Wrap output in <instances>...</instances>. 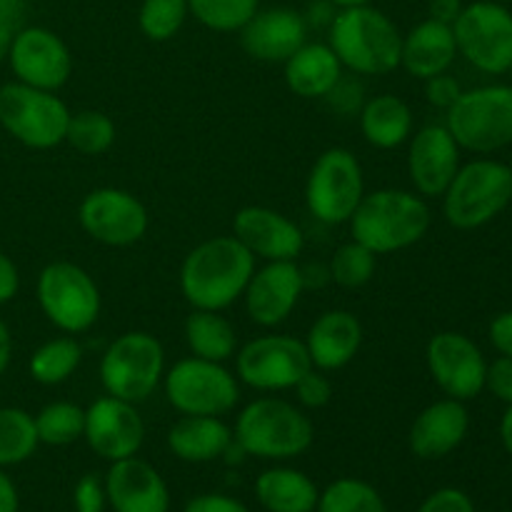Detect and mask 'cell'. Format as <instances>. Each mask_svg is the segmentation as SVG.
<instances>
[{
  "mask_svg": "<svg viewBox=\"0 0 512 512\" xmlns=\"http://www.w3.org/2000/svg\"><path fill=\"white\" fill-rule=\"evenodd\" d=\"M68 120L70 108L53 90H40L18 80L0 88V125L25 148H58L65 143Z\"/></svg>",
  "mask_w": 512,
  "mask_h": 512,
  "instance_id": "cell-11",
  "label": "cell"
},
{
  "mask_svg": "<svg viewBox=\"0 0 512 512\" xmlns=\"http://www.w3.org/2000/svg\"><path fill=\"white\" fill-rule=\"evenodd\" d=\"M428 10L433 20L453 25L455 18L460 15V10H463V3H460V0H430Z\"/></svg>",
  "mask_w": 512,
  "mask_h": 512,
  "instance_id": "cell-49",
  "label": "cell"
},
{
  "mask_svg": "<svg viewBox=\"0 0 512 512\" xmlns=\"http://www.w3.org/2000/svg\"><path fill=\"white\" fill-rule=\"evenodd\" d=\"M485 388L503 403L512 405V358L500 355L485 370Z\"/></svg>",
  "mask_w": 512,
  "mask_h": 512,
  "instance_id": "cell-44",
  "label": "cell"
},
{
  "mask_svg": "<svg viewBox=\"0 0 512 512\" xmlns=\"http://www.w3.org/2000/svg\"><path fill=\"white\" fill-rule=\"evenodd\" d=\"M358 123L365 143L378 150L400 148L408 143L415 128L410 105L393 93L373 95L365 100L358 113Z\"/></svg>",
  "mask_w": 512,
  "mask_h": 512,
  "instance_id": "cell-28",
  "label": "cell"
},
{
  "mask_svg": "<svg viewBox=\"0 0 512 512\" xmlns=\"http://www.w3.org/2000/svg\"><path fill=\"white\" fill-rule=\"evenodd\" d=\"M375 270H378V255L353 238L338 245L328 263L330 280L345 290L365 288L373 280Z\"/></svg>",
  "mask_w": 512,
  "mask_h": 512,
  "instance_id": "cell-36",
  "label": "cell"
},
{
  "mask_svg": "<svg viewBox=\"0 0 512 512\" xmlns=\"http://www.w3.org/2000/svg\"><path fill=\"white\" fill-rule=\"evenodd\" d=\"M18 505V490H15L13 480L0 468V512H18Z\"/></svg>",
  "mask_w": 512,
  "mask_h": 512,
  "instance_id": "cell-50",
  "label": "cell"
},
{
  "mask_svg": "<svg viewBox=\"0 0 512 512\" xmlns=\"http://www.w3.org/2000/svg\"><path fill=\"white\" fill-rule=\"evenodd\" d=\"M365 193L363 165L353 150L328 148L315 158L305 180V208L318 223L343 225Z\"/></svg>",
  "mask_w": 512,
  "mask_h": 512,
  "instance_id": "cell-10",
  "label": "cell"
},
{
  "mask_svg": "<svg viewBox=\"0 0 512 512\" xmlns=\"http://www.w3.org/2000/svg\"><path fill=\"white\" fill-rule=\"evenodd\" d=\"M188 15V0H143L138 10V28L153 43H165L180 33Z\"/></svg>",
  "mask_w": 512,
  "mask_h": 512,
  "instance_id": "cell-38",
  "label": "cell"
},
{
  "mask_svg": "<svg viewBox=\"0 0 512 512\" xmlns=\"http://www.w3.org/2000/svg\"><path fill=\"white\" fill-rule=\"evenodd\" d=\"M428 200L400 188H378L363 195L348 220L350 238L375 255L400 253L413 248L430 230Z\"/></svg>",
  "mask_w": 512,
  "mask_h": 512,
  "instance_id": "cell-2",
  "label": "cell"
},
{
  "mask_svg": "<svg viewBox=\"0 0 512 512\" xmlns=\"http://www.w3.org/2000/svg\"><path fill=\"white\" fill-rule=\"evenodd\" d=\"M35 420L23 408H0V468L20 465L38 450Z\"/></svg>",
  "mask_w": 512,
  "mask_h": 512,
  "instance_id": "cell-32",
  "label": "cell"
},
{
  "mask_svg": "<svg viewBox=\"0 0 512 512\" xmlns=\"http://www.w3.org/2000/svg\"><path fill=\"white\" fill-rule=\"evenodd\" d=\"M308 43V23L303 13L293 8L258 10L240 28V45L260 63L283 65L300 45Z\"/></svg>",
  "mask_w": 512,
  "mask_h": 512,
  "instance_id": "cell-22",
  "label": "cell"
},
{
  "mask_svg": "<svg viewBox=\"0 0 512 512\" xmlns=\"http://www.w3.org/2000/svg\"><path fill=\"white\" fill-rule=\"evenodd\" d=\"M25 0H0V25L13 30L23 15Z\"/></svg>",
  "mask_w": 512,
  "mask_h": 512,
  "instance_id": "cell-51",
  "label": "cell"
},
{
  "mask_svg": "<svg viewBox=\"0 0 512 512\" xmlns=\"http://www.w3.org/2000/svg\"><path fill=\"white\" fill-rule=\"evenodd\" d=\"M500 440H503L505 450L512 455V405H508L503 420H500Z\"/></svg>",
  "mask_w": 512,
  "mask_h": 512,
  "instance_id": "cell-53",
  "label": "cell"
},
{
  "mask_svg": "<svg viewBox=\"0 0 512 512\" xmlns=\"http://www.w3.org/2000/svg\"><path fill=\"white\" fill-rule=\"evenodd\" d=\"M233 360L235 378L265 395L293 390L295 383L313 368L303 340L280 333L248 340L240 345Z\"/></svg>",
  "mask_w": 512,
  "mask_h": 512,
  "instance_id": "cell-12",
  "label": "cell"
},
{
  "mask_svg": "<svg viewBox=\"0 0 512 512\" xmlns=\"http://www.w3.org/2000/svg\"><path fill=\"white\" fill-rule=\"evenodd\" d=\"M510 70H512V68H510Z\"/></svg>",
  "mask_w": 512,
  "mask_h": 512,
  "instance_id": "cell-58",
  "label": "cell"
},
{
  "mask_svg": "<svg viewBox=\"0 0 512 512\" xmlns=\"http://www.w3.org/2000/svg\"><path fill=\"white\" fill-rule=\"evenodd\" d=\"M83 440L108 463L133 458L145 443L143 415L128 400L103 395L85 408Z\"/></svg>",
  "mask_w": 512,
  "mask_h": 512,
  "instance_id": "cell-17",
  "label": "cell"
},
{
  "mask_svg": "<svg viewBox=\"0 0 512 512\" xmlns=\"http://www.w3.org/2000/svg\"><path fill=\"white\" fill-rule=\"evenodd\" d=\"M255 498L268 512H315L320 490L303 470L268 468L255 480Z\"/></svg>",
  "mask_w": 512,
  "mask_h": 512,
  "instance_id": "cell-29",
  "label": "cell"
},
{
  "mask_svg": "<svg viewBox=\"0 0 512 512\" xmlns=\"http://www.w3.org/2000/svg\"><path fill=\"white\" fill-rule=\"evenodd\" d=\"M78 223L83 233L105 248H130L148 233V208L123 188H95L80 200Z\"/></svg>",
  "mask_w": 512,
  "mask_h": 512,
  "instance_id": "cell-14",
  "label": "cell"
},
{
  "mask_svg": "<svg viewBox=\"0 0 512 512\" xmlns=\"http://www.w3.org/2000/svg\"><path fill=\"white\" fill-rule=\"evenodd\" d=\"M190 15L215 33H240L260 10V0H188Z\"/></svg>",
  "mask_w": 512,
  "mask_h": 512,
  "instance_id": "cell-37",
  "label": "cell"
},
{
  "mask_svg": "<svg viewBox=\"0 0 512 512\" xmlns=\"http://www.w3.org/2000/svg\"><path fill=\"white\" fill-rule=\"evenodd\" d=\"M183 335L190 355L213 363H228L240 348L235 325L218 310L193 308V313L185 318Z\"/></svg>",
  "mask_w": 512,
  "mask_h": 512,
  "instance_id": "cell-30",
  "label": "cell"
},
{
  "mask_svg": "<svg viewBox=\"0 0 512 512\" xmlns=\"http://www.w3.org/2000/svg\"><path fill=\"white\" fill-rule=\"evenodd\" d=\"M328 45L353 75H390L400 68L403 33L383 10L368 3L335 13Z\"/></svg>",
  "mask_w": 512,
  "mask_h": 512,
  "instance_id": "cell-4",
  "label": "cell"
},
{
  "mask_svg": "<svg viewBox=\"0 0 512 512\" xmlns=\"http://www.w3.org/2000/svg\"><path fill=\"white\" fill-rule=\"evenodd\" d=\"M335 13H338V10H335L333 3H328V0H318V3H310L308 13H303V18L305 23H308V28L310 25H318V28L320 25H325V28H330Z\"/></svg>",
  "mask_w": 512,
  "mask_h": 512,
  "instance_id": "cell-48",
  "label": "cell"
},
{
  "mask_svg": "<svg viewBox=\"0 0 512 512\" xmlns=\"http://www.w3.org/2000/svg\"><path fill=\"white\" fill-rule=\"evenodd\" d=\"M253 273V255L233 235H215L185 255L180 268V293L190 308L223 313L243 300L245 285Z\"/></svg>",
  "mask_w": 512,
  "mask_h": 512,
  "instance_id": "cell-1",
  "label": "cell"
},
{
  "mask_svg": "<svg viewBox=\"0 0 512 512\" xmlns=\"http://www.w3.org/2000/svg\"><path fill=\"white\" fill-rule=\"evenodd\" d=\"M233 440L250 458L280 463L308 453L315 440V425L300 405L275 395H263L240 410Z\"/></svg>",
  "mask_w": 512,
  "mask_h": 512,
  "instance_id": "cell-3",
  "label": "cell"
},
{
  "mask_svg": "<svg viewBox=\"0 0 512 512\" xmlns=\"http://www.w3.org/2000/svg\"><path fill=\"white\" fill-rule=\"evenodd\" d=\"M165 370L163 343L145 330H128L105 348L98 373L105 395L138 405L163 385Z\"/></svg>",
  "mask_w": 512,
  "mask_h": 512,
  "instance_id": "cell-5",
  "label": "cell"
},
{
  "mask_svg": "<svg viewBox=\"0 0 512 512\" xmlns=\"http://www.w3.org/2000/svg\"><path fill=\"white\" fill-rule=\"evenodd\" d=\"M10 355H13V338H10V330L5 325V320L0 318V375L10 365Z\"/></svg>",
  "mask_w": 512,
  "mask_h": 512,
  "instance_id": "cell-52",
  "label": "cell"
},
{
  "mask_svg": "<svg viewBox=\"0 0 512 512\" xmlns=\"http://www.w3.org/2000/svg\"><path fill=\"white\" fill-rule=\"evenodd\" d=\"M103 480L108 505L115 512H170L168 483L138 455L110 463Z\"/></svg>",
  "mask_w": 512,
  "mask_h": 512,
  "instance_id": "cell-21",
  "label": "cell"
},
{
  "mask_svg": "<svg viewBox=\"0 0 512 512\" xmlns=\"http://www.w3.org/2000/svg\"><path fill=\"white\" fill-rule=\"evenodd\" d=\"M328 3H333L338 10H343V8H358V5H368L370 0H328Z\"/></svg>",
  "mask_w": 512,
  "mask_h": 512,
  "instance_id": "cell-55",
  "label": "cell"
},
{
  "mask_svg": "<svg viewBox=\"0 0 512 512\" xmlns=\"http://www.w3.org/2000/svg\"><path fill=\"white\" fill-rule=\"evenodd\" d=\"M418 512H475V505L463 490L440 488L423 500Z\"/></svg>",
  "mask_w": 512,
  "mask_h": 512,
  "instance_id": "cell-42",
  "label": "cell"
},
{
  "mask_svg": "<svg viewBox=\"0 0 512 512\" xmlns=\"http://www.w3.org/2000/svg\"><path fill=\"white\" fill-rule=\"evenodd\" d=\"M512 168L478 158L460 165L443 198V215L453 228L475 230L498 218L510 205Z\"/></svg>",
  "mask_w": 512,
  "mask_h": 512,
  "instance_id": "cell-6",
  "label": "cell"
},
{
  "mask_svg": "<svg viewBox=\"0 0 512 512\" xmlns=\"http://www.w3.org/2000/svg\"><path fill=\"white\" fill-rule=\"evenodd\" d=\"M363 323L350 310H325L313 320L303 338L313 368L323 373L343 370L363 348Z\"/></svg>",
  "mask_w": 512,
  "mask_h": 512,
  "instance_id": "cell-24",
  "label": "cell"
},
{
  "mask_svg": "<svg viewBox=\"0 0 512 512\" xmlns=\"http://www.w3.org/2000/svg\"><path fill=\"white\" fill-rule=\"evenodd\" d=\"M458 55L488 75H503L512 68V13L495 0L463 5L453 23Z\"/></svg>",
  "mask_w": 512,
  "mask_h": 512,
  "instance_id": "cell-13",
  "label": "cell"
},
{
  "mask_svg": "<svg viewBox=\"0 0 512 512\" xmlns=\"http://www.w3.org/2000/svg\"><path fill=\"white\" fill-rule=\"evenodd\" d=\"M13 33H15V30H10V28H5V25H0V63H3V60L8 58L10 43H13Z\"/></svg>",
  "mask_w": 512,
  "mask_h": 512,
  "instance_id": "cell-54",
  "label": "cell"
},
{
  "mask_svg": "<svg viewBox=\"0 0 512 512\" xmlns=\"http://www.w3.org/2000/svg\"><path fill=\"white\" fill-rule=\"evenodd\" d=\"M510 203H512V180H510Z\"/></svg>",
  "mask_w": 512,
  "mask_h": 512,
  "instance_id": "cell-57",
  "label": "cell"
},
{
  "mask_svg": "<svg viewBox=\"0 0 512 512\" xmlns=\"http://www.w3.org/2000/svg\"><path fill=\"white\" fill-rule=\"evenodd\" d=\"M83 363V345L75 335H60L48 340L30 355V378L40 385H63Z\"/></svg>",
  "mask_w": 512,
  "mask_h": 512,
  "instance_id": "cell-31",
  "label": "cell"
},
{
  "mask_svg": "<svg viewBox=\"0 0 512 512\" xmlns=\"http://www.w3.org/2000/svg\"><path fill=\"white\" fill-rule=\"evenodd\" d=\"M425 363H428L430 378L445 393V398L468 400L478 398L485 390V355L468 335L435 333L425 348Z\"/></svg>",
  "mask_w": 512,
  "mask_h": 512,
  "instance_id": "cell-15",
  "label": "cell"
},
{
  "mask_svg": "<svg viewBox=\"0 0 512 512\" xmlns=\"http://www.w3.org/2000/svg\"><path fill=\"white\" fill-rule=\"evenodd\" d=\"M360 75H340L338 83L330 88V93L325 95V103H328V108L333 110V113L343 115V118H350V115H358L360 108H363V103L368 98H365V90H363V83H360Z\"/></svg>",
  "mask_w": 512,
  "mask_h": 512,
  "instance_id": "cell-39",
  "label": "cell"
},
{
  "mask_svg": "<svg viewBox=\"0 0 512 512\" xmlns=\"http://www.w3.org/2000/svg\"><path fill=\"white\" fill-rule=\"evenodd\" d=\"M20 288V273L18 265L0 250V305L10 303L18 295Z\"/></svg>",
  "mask_w": 512,
  "mask_h": 512,
  "instance_id": "cell-47",
  "label": "cell"
},
{
  "mask_svg": "<svg viewBox=\"0 0 512 512\" xmlns=\"http://www.w3.org/2000/svg\"><path fill=\"white\" fill-rule=\"evenodd\" d=\"M8 60L18 83L40 90L58 93L73 75V55L65 40L40 25L15 30Z\"/></svg>",
  "mask_w": 512,
  "mask_h": 512,
  "instance_id": "cell-16",
  "label": "cell"
},
{
  "mask_svg": "<svg viewBox=\"0 0 512 512\" xmlns=\"http://www.w3.org/2000/svg\"><path fill=\"white\" fill-rule=\"evenodd\" d=\"M445 128L460 145L490 155L512 143V85H483L463 90L453 108L445 110Z\"/></svg>",
  "mask_w": 512,
  "mask_h": 512,
  "instance_id": "cell-7",
  "label": "cell"
},
{
  "mask_svg": "<svg viewBox=\"0 0 512 512\" xmlns=\"http://www.w3.org/2000/svg\"><path fill=\"white\" fill-rule=\"evenodd\" d=\"M490 343L505 358H512V310L500 313L498 318L490 323Z\"/></svg>",
  "mask_w": 512,
  "mask_h": 512,
  "instance_id": "cell-46",
  "label": "cell"
},
{
  "mask_svg": "<svg viewBox=\"0 0 512 512\" xmlns=\"http://www.w3.org/2000/svg\"><path fill=\"white\" fill-rule=\"evenodd\" d=\"M315 512H388L383 495L358 478H338L320 490Z\"/></svg>",
  "mask_w": 512,
  "mask_h": 512,
  "instance_id": "cell-35",
  "label": "cell"
},
{
  "mask_svg": "<svg viewBox=\"0 0 512 512\" xmlns=\"http://www.w3.org/2000/svg\"><path fill=\"white\" fill-rule=\"evenodd\" d=\"M495 3H512V0H495Z\"/></svg>",
  "mask_w": 512,
  "mask_h": 512,
  "instance_id": "cell-56",
  "label": "cell"
},
{
  "mask_svg": "<svg viewBox=\"0 0 512 512\" xmlns=\"http://www.w3.org/2000/svg\"><path fill=\"white\" fill-rule=\"evenodd\" d=\"M455 58H458V45H455L453 25L425 18L403 35L400 68L410 78L425 83L428 78L448 73Z\"/></svg>",
  "mask_w": 512,
  "mask_h": 512,
  "instance_id": "cell-25",
  "label": "cell"
},
{
  "mask_svg": "<svg viewBox=\"0 0 512 512\" xmlns=\"http://www.w3.org/2000/svg\"><path fill=\"white\" fill-rule=\"evenodd\" d=\"M115 128L113 118L105 115L103 110H78L70 113L68 130H65V143L80 155H105L115 145Z\"/></svg>",
  "mask_w": 512,
  "mask_h": 512,
  "instance_id": "cell-33",
  "label": "cell"
},
{
  "mask_svg": "<svg viewBox=\"0 0 512 512\" xmlns=\"http://www.w3.org/2000/svg\"><path fill=\"white\" fill-rule=\"evenodd\" d=\"M233 445V428L215 415H180L168 430V448L183 463H213Z\"/></svg>",
  "mask_w": 512,
  "mask_h": 512,
  "instance_id": "cell-26",
  "label": "cell"
},
{
  "mask_svg": "<svg viewBox=\"0 0 512 512\" xmlns=\"http://www.w3.org/2000/svg\"><path fill=\"white\" fill-rule=\"evenodd\" d=\"M305 293L303 270L298 260H278L255 268L245 285V313L258 328H278L298 308Z\"/></svg>",
  "mask_w": 512,
  "mask_h": 512,
  "instance_id": "cell-18",
  "label": "cell"
},
{
  "mask_svg": "<svg viewBox=\"0 0 512 512\" xmlns=\"http://www.w3.org/2000/svg\"><path fill=\"white\" fill-rule=\"evenodd\" d=\"M183 512H250L248 505H243L240 500L230 498L223 493H205L198 498L188 500Z\"/></svg>",
  "mask_w": 512,
  "mask_h": 512,
  "instance_id": "cell-45",
  "label": "cell"
},
{
  "mask_svg": "<svg viewBox=\"0 0 512 512\" xmlns=\"http://www.w3.org/2000/svg\"><path fill=\"white\" fill-rule=\"evenodd\" d=\"M460 145L445 125H425L408 140V175L415 193L440 198L460 168Z\"/></svg>",
  "mask_w": 512,
  "mask_h": 512,
  "instance_id": "cell-20",
  "label": "cell"
},
{
  "mask_svg": "<svg viewBox=\"0 0 512 512\" xmlns=\"http://www.w3.org/2000/svg\"><path fill=\"white\" fill-rule=\"evenodd\" d=\"M343 73V63L328 43L300 45L283 63L285 85L303 100H323Z\"/></svg>",
  "mask_w": 512,
  "mask_h": 512,
  "instance_id": "cell-27",
  "label": "cell"
},
{
  "mask_svg": "<svg viewBox=\"0 0 512 512\" xmlns=\"http://www.w3.org/2000/svg\"><path fill=\"white\" fill-rule=\"evenodd\" d=\"M108 505V495H105V480L98 475L88 473L75 483L73 488V508L75 512H103Z\"/></svg>",
  "mask_w": 512,
  "mask_h": 512,
  "instance_id": "cell-41",
  "label": "cell"
},
{
  "mask_svg": "<svg viewBox=\"0 0 512 512\" xmlns=\"http://www.w3.org/2000/svg\"><path fill=\"white\" fill-rule=\"evenodd\" d=\"M33 420L40 443L65 448V445H73L75 440L83 438L85 408L70 403V400H55V403L40 408L38 415H33Z\"/></svg>",
  "mask_w": 512,
  "mask_h": 512,
  "instance_id": "cell-34",
  "label": "cell"
},
{
  "mask_svg": "<svg viewBox=\"0 0 512 512\" xmlns=\"http://www.w3.org/2000/svg\"><path fill=\"white\" fill-rule=\"evenodd\" d=\"M38 305L50 325L65 335H83L100 318V290L93 275L70 260L48 263L35 285Z\"/></svg>",
  "mask_w": 512,
  "mask_h": 512,
  "instance_id": "cell-8",
  "label": "cell"
},
{
  "mask_svg": "<svg viewBox=\"0 0 512 512\" xmlns=\"http://www.w3.org/2000/svg\"><path fill=\"white\" fill-rule=\"evenodd\" d=\"M293 393L303 410H320L333 400V383H330L328 373H323V370L318 368H310L308 373L295 383Z\"/></svg>",
  "mask_w": 512,
  "mask_h": 512,
  "instance_id": "cell-40",
  "label": "cell"
},
{
  "mask_svg": "<svg viewBox=\"0 0 512 512\" xmlns=\"http://www.w3.org/2000/svg\"><path fill=\"white\" fill-rule=\"evenodd\" d=\"M460 93H463V88H460L458 80L448 73L425 80V98H428V103L433 105V108H453V103L460 98Z\"/></svg>",
  "mask_w": 512,
  "mask_h": 512,
  "instance_id": "cell-43",
  "label": "cell"
},
{
  "mask_svg": "<svg viewBox=\"0 0 512 512\" xmlns=\"http://www.w3.org/2000/svg\"><path fill=\"white\" fill-rule=\"evenodd\" d=\"M233 238L255 260L278 263L298 260L305 248V235L295 220L268 205H245L233 218Z\"/></svg>",
  "mask_w": 512,
  "mask_h": 512,
  "instance_id": "cell-19",
  "label": "cell"
},
{
  "mask_svg": "<svg viewBox=\"0 0 512 512\" xmlns=\"http://www.w3.org/2000/svg\"><path fill=\"white\" fill-rule=\"evenodd\" d=\"M470 428V415L463 400L443 398L415 415L408 445L415 458L440 460L460 448Z\"/></svg>",
  "mask_w": 512,
  "mask_h": 512,
  "instance_id": "cell-23",
  "label": "cell"
},
{
  "mask_svg": "<svg viewBox=\"0 0 512 512\" xmlns=\"http://www.w3.org/2000/svg\"><path fill=\"white\" fill-rule=\"evenodd\" d=\"M163 393L175 413L223 418L240 403V380L225 363L190 355L165 370Z\"/></svg>",
  "mask_w": 512,
  "mask_h": 512,
  "instance_id": "cell-9",
  "label": "cell"
}]
</instances>
